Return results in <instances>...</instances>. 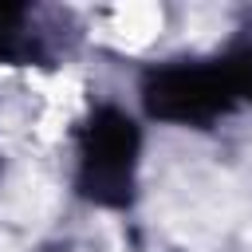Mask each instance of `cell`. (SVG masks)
Here are the masks:
<instances>
[{
	"instance_id": "1",
	"label": "cell",
	"mask_w": 252,
	"mask_h": 252,
	"mask_svg": "<svg viewBox=\"0 0 252 252\" xmlns=\"http://www.w3.org/2000/svg\"><path fill=\"white\" fill-rule=\"evenodd\" d=\"M240 91H244L240 67H173L150 83L146 102L161 118L201 122V118L224 110Z\"/></svg>"
},
{
	"instance_id": "2",
	"label": "cell",
	"mask_w": 252,
	"mask_h": 252,
	"mask_svg": "<svg viewBox=\"0 0 252 252\" xmlns=\"http://www.w3.org/2000/svg\"><path fill=\"white\" fill-rule=\"evenodd\" d=\"M138 158V130L122 110H98L83 134V189L94 201L122 205Z\"/></svg>"
}]
</instances>
